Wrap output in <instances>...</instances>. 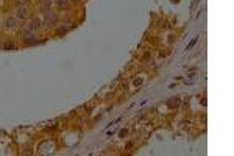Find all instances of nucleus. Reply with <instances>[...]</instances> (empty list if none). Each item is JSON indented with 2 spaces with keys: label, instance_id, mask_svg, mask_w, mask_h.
I'll list each match as a JSON object with an SVG mask.
<instances>
[{
  "label": "nucleus",
  "instance_id": "obj_2",
  "mask_svg": "<svg viewBox=\"0 0 234 156\" xmlns=\"http://www.w3.org/2000/svg\"><path fill=\"white\" fill-rule=\"evenodd\" d=\"M17 17H25V8H19V11H17Z\"/></svg>",
  "mask_w": 234,
  "mask_h": 156
},
{
  "label": "nucleus",
  "instance_id": "obj_1",
  "mask_svg": "<svg viewBox=\"0 0 234 156\" xmlns=\"http://www.w3.org/2000/svg\"><path fill=\"white\" fill-rule=\"evenodd\" d=\"M6 27H8V28H14V19L8 17L6 19Z\"/></svg>",
  "mask_w": 234,
  "mask_h": 156
},
{
  "label": "nucleus",
  "instance_id": "obj_5",
  "mask_svg": "<svg viewBox=\"0 0 234 156\" xmlns=\"http://www.w3.org/2000/svg\"><path fill=\"white\" fill-rule=\"evenodd\" d=\"M3 48H5V50H13V44H11V42H5Z\"/></svg>",
  "mask_w": 234,
  "mask_h": 156
},
{
  "label": "nucleus",
  "instance_id": "obj_4",
  "mask_svg": "<svg viewBox=\"0 0 234 156\" xmlns=\"http://www.w3.org/2000/svg\"><path fill=\"white\" fill-rule=\"evenodd\" d=\"M39 23H41V20H39V19H34V20H33V25H31V28H37V27H39Z\"/></svg>",
  "mask_w": 234,
  "mask_h": 156
},
{
  "label": "nucleus",
  "instance_id": "obj_3",
  "mask_svg": "<svg viewBox=\"0 0 234 156\" xmlns=\"http://www.w3.org/2000/svg\"><path fill=\"white\" fill-rule=\"evenodd\" d=\"M48 6H50V0H44V3H42V11H47Z\"/></svg>",
  "mask_w": 234,
  "mask_h": 156
}]
</instances>
